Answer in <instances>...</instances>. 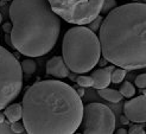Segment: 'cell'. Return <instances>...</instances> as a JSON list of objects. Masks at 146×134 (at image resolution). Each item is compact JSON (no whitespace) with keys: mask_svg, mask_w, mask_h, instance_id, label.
I'll return each instance as SVG.
<instances>
[{"mask_svg":"<svg viewBox=\"0 0 146 134\" xmlns=\"http://www.w3.org/2000/svg\"><path fill=\"white\" fill-rule=\"evenodd\" d=\"M127 133H129V134H144L145 133L144 126H141L140 123L133 125V126H131V128H129V131H127Z\"/></svg>","mask_w":146,"mask_h":134,"instance_id":"cell-20","label":"cell"},{"mask_svg":"<svg viewBox=\"0 0 146 134\" xmlns=\"http://www.w3.org/2000/svg\"><path fill=\"white\" fill-rule=\"evenodd\" d=\"M4 1H10V0H4Z\"/></svg>","mask_w":146,"mask_h":134,"instance_id":"cell-32","label":"cell"},{"mask_svg":"<svg viewBox=\"0 0 146 134\" xmlns=\"http://www.w3.org/2000/svg\"><path fill=\"white\" fill-rule=\"evenodd\" d=\"M23 88V71L19 61L0 45V110L17 99Z\"/></svg>","mask_w":146,"mask_h":134,"instance_id":"cell-5","label":"cell"},{"mask_svg":"<svg viewBox=\"0 0 146 134\" xmlns=\"http://www.w3.org/2000/svg\"><path fill=\"white\" fill-rule=\"evenodd\" d=\"M3 27H4L5 33H10V32H11V29H12V24H10V23H5Z\"/></svg>","mask_w":146,"mask_h":134,"instance_id":"cell-22","label":"cell"},{"mask_svg":"<svg viewBox=\"0 0 146 134\" xmlns=\"http://www.w3.org/2000/svg\"><path fill=\"white\" fill-rule=\"evenodd\" d=\"M98 94L101 96L102 99H105L109 102H120L122 100L123 96L121 95V93L119 90H114V89H109V88H102V89H98Z\"/></svg>","mask_w":146,"mask_h":134,"instance_id":"cell-12","label":"cell"},{"mask_svg":"<svg viewBox=\"0 0 146 134\" xmlns=\"http://www.w3.org/2000/svg\"><path fill=\"white\" fill-rule=\"evenodd\" d=\"M3 21V16H1V13H0V23Z\"/></svg>","mask_w":146,"mask_h":134,"instance_id":"cell-31","label":"cell"},{"mask_svg":"<svg viewBox=\"0 0 146 134\" xmlns=\"http://www.w3.org/2000/svg\"><path fill=\"white\" fill-rule=\"evenodd\" d=\"M76 93L78 94L80 98H82V96L84 95V88H83V87H80V88H77V89H76Z\"/></svg>","mask_w":146,"mask_h":134,"instance_id":"cell-26","label":"cell"},{"mask_svg":"<svg viewBox=\"0 0 146 134\" xmlns=\"http://www.w3.org/2000/svg\"><path fill=\"white\" fill-rule=\"evenodd\" d=\"M101 54L125 70L146 66V5L129 3L115 6L99 27Z\"/></svg>","mask_w":146,"mask_h":134,"instance_id":"cell-2","label":"cell"},{"mask_svg":"<svg viewBox=\"0 0 146 134\" xmlns=\"http://www.w3.org/2000/svg\"><path fill=\"white\" fill-rule=\"evenodd\" d=\"M120 122H121L122 125H128V123H129L131 121L128 120V119H127V117H126L125 115H122V116L120 117Z\"/></svg>","mask_w":146,"mask_h":134,"instance_id":"cell-25","label":"cell"},{"mask_svg":"<svg viewBox=\"0 0 146 134\" xmlns=\"http://www.w3.org/2000/svg\"><path fill=\"white\" fill-rule=\"evenodd\" d=\"M20 66H21V71L26 74V75H33L36 70H37V64H36V62L31 58L24 59V61L20 63Z\"/></svg>","mask_w":146,"mask_h":134,"instance_id":"cell-13","label":"cell"},{"mask_svg":"<svg viewBox=\"0 0 146 134\" xmlns=\"http://www.w3.org/2000/svg\"><path fill=\"white\" fill-rule=\"evenodd\" d=\"M126 71L125 69L122 68H119V69H114L111 74V82H113L114 84H119L121 83V82L123 81V78H125L126 76Z\"/></svg>","mask_w":146,"mask_h":134,"instance_id":"cell-15","label":"cell"},{"mask_svg":"<svg viewBox=\"0 0 146 134\" xmlns=\"http://www.w3.org/2000/svg\"><path fill=\"white\" fill-rule=\"evenodd\" d=\"M123 114L129 121L138 123L146 122V95L143 93L138 98L125 102Z\"/></svg>","mask_w":146,"mask_h":134,"instance_id":"cell-8","label":"cell"},{"mask_svg":"<svg viewBox=\"0 0 146 134\" xmlns=\"http://www.w3.org/2000/svg\"><path fill=\"white\" fill-rule=\"evenodd\" d=\"M46 74L57 78H65L69 75V68L61 56H56L46 62Z\"/></svg>","mask_w":146,"mask_h":134,"instance_id":"cell-9","label":"cell"},{"mask_svg":"<svg viewBox=\"0 0 146 134\" xmlns=\"http://www.w3.org/2000/svg\"><path fill=\"white\" fill-rule=\"evenodd\" d=\"M84 134H112L115 129V115L111 108L99 102L88 103L83 107Z\"/></svg>","mask_w":146,"mask_h":134,"instance_id":"cell-7","label":"cell"},{"mask_svg":"<svg viewBox=\"0 0 146 134\" xmlns=\"http://www.w3.org/2000/svg\"><path fill=\"white\" fill-rule=\"evenodd\" d=\"M5 122V114L4 113H0V123Z\"/></svg>","mask_w":146,"mask_h":134,"instance_id":"cell-29","label":"cell"},{"mask_svg":"<svg viewBox=\"0 0 146 134\" xmlns=\"http://www.w3.org/2000/svg\"><path fill=\"white\" fill-rule=\"evenodd\" d=\"M4 114L9 119V122H14L19 121L21 119V105L20 103H13V105L6 106Z\"/></svg>","mask_w":146,"mask_h":134,"instance_id":"cell-11","label":"cell"},{"mask_svg":"<svg viewBox=\"0 0 146 134\" xmlns=\"http://www.w3.org/2000/svg\"><path fill=\"white\" fill-rule=\"evenodd\" d=\"M98 64H99L100 66H105V65H107V64H108V61H107L106 58H99Z\"/></svg>","mask_w":146,"mask_h":134,"instance_id":"cell-23","label":"cell"},{"mask_svg":"<svg viewBox=\"0 0 146 134\" xmlns=\"http://www.w3.org/2000/svg\"><path fill=\"white\" fill-rule=\"evenodd\" d=\"M115 133H116V134H126V133H127V131H126L125 128H120V129L116 131Z\"/></svg>","mask_w":146,"mask_h":134,"instance_id":"cell-27","label":"cell"},{"mask_svg":"<svg viewBox=\"0 0 146 134\" xmlns=\"http://www.w3.org/2000/svg\"><path fill=\"white\" fill-rule=\"evenodd\" d=\"M60 18L74 25H87L101 12L104 0H48Z\"/></svg>","mask_w":146,"mask_h":134,"instance_id":"cell-6","label":"cell"},{"mask_svg":"<svg viewBox=\"0 0 146 134\" xmlns=\"http://www.w3.org/2000/svg\"><path fill=\"white\" fill-rule=\"evenodd\" d=\"M102 20H104V17H102L101 14H99V16L94 18L90 23H88V26L87 27H88L89 30H92L93 32H96L99 30V27H100V25H101V23H102Z\"/></svg>","mask_w":146,"mask_h":134,"instance_id":"cell-17","label":"cell"},{"mask_svg":"<svg viewBox=\"0 0 146 134\" xmlns=\"http://www.w3.org/2000/svg\"><path fill=\"white\" fill-rule=\"evenodd\" d=\"M100 57L101 48L95 32L84 25H77L65 32L62 58L69 70L75 74H86L98 64Z\"/></svg>","mask_w":146,"mask_h":134,"instance_id":"cell-4","label":"cell"},{"mask_svg":"<svg viewBox=\"0 0 146 134\" xmlns=\"http://www.w3.org/2000/svg\"><path fill=\"white\" fill-rule=\"evenodd\" d=\"M119 92L121 93L122 96H125V98H127V99H131V98H133L134 94H135V88H134V86L132 83H131V82L125 81L121 84Z\"/></svg>","mask_w":146,"mask_h":134,"instance_id":"cell-14","label":"cell"},{"mask_svg":"<svg viewBox=\"0 0 146 134\" xmlns=\"http://www.w3.org/2000/svg\"><path fill=\"white\" fill-rule=\"evenodd\" d=\"M9 16L12 48L19 54L40 57L55 48L61 33V18L48 0H12Z\"/></svg>","mask_w":146,"mask_h":134,"instance_id":"cell-3","label":"cell"},{"mask_svg":"<svg viewBox=\"0 0 146 134\" xmlns=\"http://www.w3.org/2000/svg\"><path fill=\"white\" fill-rule=\"evenodd\" d=\"M134 83L138 88L140 89H145L146 88V74H140V75H138Z\"/></svg>","mask_w":146,"mask_h":134,"instance_id":"cell-19","label":"cell"},{"mask_svg":"<svg viewBox=\"0 0 146 134\" xmlns=\"http://www.w3.org/2000/svg\"><path fill=\"white\" fill-rule=\"evenodd\" d=\"M115 6H116L115 0H104V4H102L100 13H108L109 11H112Z\"/></svg>","mask_w":146,"mask_h":134,"instance_id":"cell-18","label":"cell"},{"mask_svg":"<svg viewBox=\"0 0 146 134\" xmlns=\"http://www.w3.org/2000/svg\"><path fill=\"white\" fill-rule=\"evenodd\" d=\"M11 131L13 133H24L25 132V127H24V125L23 123H20L18 121H14L12 125H11Z\"/></svg>","mask_w":146,"mask_h":134,"instance_id":"cell-21","label":"cell"},{"mask_svg":"<svg viewBox=\"0 0 146 134\" xmlns=\"http://www.w3.org/2000/svg\"><path fill=\"white\" fill-rule=\"evenodd\" d=\"M5 42H6V44H7V45L12 46V42H11V37H10V33H6V34H5Z\"/></svg>","mask_w":146,"mask_h":134,"instance_id":"cell-24","label":"cell"},{"mask_svg":"<svg viewBox=\"0 0 146 134\" xmlns=\"http://www.w3.org/2000/svg\"><path fill=\"white\" fill-rule=\"evenodd\" d=\"M76 83L80 87H83V88H88L93 86V78L92 76H78L76 77Z\"/></svg>","mask_w":146,"mask_h":134,"instance_id":"cell-16","label":"cell"},{"mask_svg":"<svg viewBox=\"0 0 146 134\" xmlns=\"http://www.w3.org/2000/svg\"><path fill=\"white\" fill-rule=\"evenodd\" d=\"M114 70V65H109L105 66L95 70L92 74V78H93V86L96 89H102L106 88L111 84V74Z\"/></svg>","mask_w":146,"mask_h":134,"instance_id":"cell-10","label":"cell"},{"mask_svg":"<svg viewBox=\"0 0 146 134\" xmlns=\"http://www.w3.org/2000/svg\"><path fill=\"white\" fill-rule=\"evenodd\" d=\"M141 1H143V3H145V0H141Z\"/></svg>","mask_w":146,"mask_h":134,"instance_id":"cell-33","label":"cell"},{"mask_svg":"<svg viewBox=\"0 0 146 134\" xmlns=\"http://www.w3.org/2000/svg\"><path fill=\"white\" fill-rule=\"evenodd\" d=\"M68 77H69V78H70L71 81H75V80H76V76H75V72H74V74H70V72H69V75H68Z\"/></svg>","mask_w":146,"mask_h":134,"instance_id":"cell-28","label":"cell"},{"mask_svg":"<svg viewBox=\"0 0 146 134\" xmlns=\"http://www.w3.org/2000/svg\"><path fill=\"white\" fill-rule=\"evenodd\" d=\"M13 56H14V57H16V58L18 59V58L20 57V54H19V52H18V51H17V52H16V54H13Z\"/></svg>","mask_w":146,"mask_h":134,"instance_id":"cell-30","label":"cell"},{"mask_svg":"<svg viewBox=\"0 0 146 134\" xmlns=\"http://www.w3.org/2000/svg\"><path fill=\"white\" fill-rule=\"evenodd\" d=\"M82 115L81 98L62 81H37L21 100V119L29 134H72L81 126Z\"/></svg>","mask_w":146,"mask_h":134,"instance_id":"cell-1","label":"cell"}]
</instances>
